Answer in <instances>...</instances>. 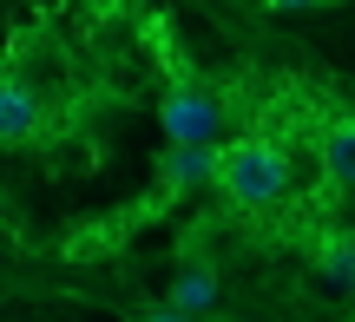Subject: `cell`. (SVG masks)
I'll use <instances>...</instances> for the list:
<instances>
[{"label":"cell","instance_id":"ba28073f","mask_svg":"<svg viewBox=\"0 0 355 322\" xmlns=\"http://www.w3.org/2000/svg\"><path fill=\"white\" fill-rule=\"evenodd\" d=\"M139 322H198V316H184V310H145Z\"/></svg>","mask_w":355,"mask_h":322},{"label":"cell","instance_id":"9c48e42d","mask_svg":"<svg viewBox=\"0 0 355 322\" xmlns=\"http://www.w3.org/2000/svg\"><path fill=\"white\" fill-rule=\"evenodd\" d=\"M270 7H309V0H270Z\"/></svg>","mask_w":355,"mask_h":322},{"label":"cell","instance_id":"3957f363","mask_svg":"<svg viewBox=\"0 0 355 322\" xmlns=\"http://www.w3.org/2000/svg\"><path fill=\"white\" fill-rule=\"evenodd\" d=\"M40 125H46V99L20 73H0V145H26Z\"/></svg>","mask_w":355,"mask_h":322},{"label":"cell","instance_id":"6da1fadb","mask_svg":"<svg viewBox=\"0 0 355 322\" xmlns=\"http://www.w3.org/2000/svg\"><path fill=\"white\" fill-rule=\"evenodd\" d=\"M211 184L237 211H270V204L290 197V158L270 138H230V145H217V178Z\"/></svg>","mask_w":355,"mask_h":322},{"label":"cell","instance_id":"8992f818","mask_svg":"<svg viewBox=\"0 0 355 322\" xmlns=\"http://www.w3.org/2000/svg\"><path fill=\"white\" fill-rule=\"evenodd\" d=\"M171 310H184V316L217 310V270H204V263L178 270V283H171Z\"/></svg>","mask_w":355,"mask_h":322},{"label":"cell","instance_id":"277c9868","mask_svg":"<svg viewBox=\"0 0 355 322\" xmlns=\"http://www.w3.org/2000/svg\"><path fill=\"white\" fill-rule=\"evenodd\" d=\"M158 178H165V191H198V184L217 178V145H171L165 158H158Z\"/></svg>","mask_w":355,"mask_h":322},{"label":"cell","instance_id":"5b68a950","mask_svg":"<svg viewBox=\"0 0 355 322\" xmlns=\"http://www.w3.org/2000/svg\"><path fill=\"white\" fill-rule=\"evenodd\" d=\"M322 178L336 191H355V118H336L322 132Z\"/></svg>","mask_w":355,"mask_h":322},{"label":"cell","instance_id":"7a4b0ae2","mask_svg":"<svg viewBox=\"0 0 355 322\" xmlns=\"http://www.w3.org/2000/svg\"><path fill=\"white\" fill-rule=\"evenodd\" d=\"M158 125H165L171 145H217V125H224V105L204 86H171L158 99Z\"/></svg>","mask_w":355,"mask_h":322},{"label":"cell","instance_id":"52a82bcc","mask_svg":"<svg viewBox=\"0 0 355 322\" xmlns=\"http://www.w3.org/2000/svg\"><path fill=\"white\" fill-rule=\"evenodd\" d=\"M322 276L343 283V289H355V244H349V237H329V244H322Z\"/></svg>","mask_w":355,"mask_h":322}]
</instances>
